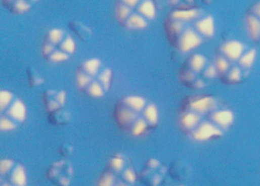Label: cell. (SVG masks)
Instances as JSON below:
<instances>
[{"instance_id":"7a4b0ae2","label":"cell","mask_w":260,"mask_h":186,"mask_svg":"<svg viewBox=\"0 0 260 186\" xmlns=\"http://www.w3.org/2000/svg\"><path fill=\"white\" fill-rule=\"evenodd\" d=\"M113 118L118 128L128 135L138 137L156 129L159 124L155 104L140 96H128L116 102Z\"/></svg>"},{"instance_id":"2e32d148","label":"cell","mask_w":260,"mask_h":186,"mask_svg":"<svg viewBox=\"0 0 260 186\" xmlns=\"http://www.w3.org/2000/svg\"><path fill=\"white\" fill-rule=\"evenodd\" d=\"M195 27H196V31L199 35L206 37H211L214 35V19L211 16H206L198 21Z\"/></svg>"},{"instance_id":"ba28073f","label":"cell","mask_w":260,"mask_h":186,"mask_svg":"<svg viewBox=\"0 0 260 186\" xmlns=\"http://www.w3.org/2000/svg\"><path fill=\"white\" fill-rule=\"evenodd\" d=\"M206 67L207 60L204 56L201 54L191 56L180 70V81L190 88H202L205 87V84L202 81L199 75H201L205 81L204 73Z\"/></svg>"},{"instance_id":"8fae6325","label":"cell","mask_w":260,"mask_h":186,"mask_svg":"<svg viewBox=\"0 0 260 186\" xmlns=\"http://www.w3.org/2000/svg\"><path fill=\"white\" fill-rule=\"evenodd\" d=\"M48 178L57 186H69L73 175L70 163L59 161L54 163L48 172Z\"/></svg>"},{"instance_id":"d6986e66","label":"cell","mask_w":260,"mask_h":186,"mask_svg":"<svg viewBox=\"0 0 260 186\" xmlns=\"http://www.w3.org/2000/svg\"><path fill=\"white\" fill-rule=\"evenodd\" d=\"M256 57V51L255 50L251 49L247 52L243 54V55L239 59L240 66L243 69H249L253 66Z\"/></svg>"},{"instance_id":"603a6c76","label":"cell","mask_w":260,"mask_h":186,"mask_svg":"<svg viewBox=\"0 0 260 186\" xmlns=\"http://www.w3.org/2000/svg\"><path fill=\"white\" fill-rule=\"evenodd\" d=\"M172 6L177 7V10H190L189 4H192L194 0H169Z\"/></svg>"},{"instance_id":"e0dca14e","label":"cell","mask_w":260,"mask_h":186,"mask_svg":"<svg viewBox=\"0 0 260 186\" xmlns=\"http://www.w3.org/2000/svg\"><path fill=\"white\" fill-rule=\"evenodd\" d=\"M138 12L146 20L153 19L156 12L155 4L152 0H142L138 7Z\"/></svg>"},{"instance_id":"30bf717a","label":"cell","mask_w":260,"mask_h":186,"mask_svg":"<svg viewBox=\"0 0 260 186\" xmlns=\"http://www.w3.org/2000/svg\"><path fill=\"white\" fill-rule=\"evenodd\" d=\"M167 173V168L159 160L151 159L138 173V180L146 186H159Z\"/></svg>"},{"instance_id":"ffe728a7","label":"cell","mask_w":260,"mask_h":186,"mask_svg":"<svg viewBox=\"0 0 260 186\" xmlns=\"http://www.w3.org/2000/svg\"><path fill=\"white\" fill-rule=\"evenodd\" d=\"M27 78L30 87H35L43 84L44 79L36 69L29 67L26 70Z\"/></svg>"},{"instance_id":"5b68a950","label":"cell","mask_w":260,"mask_h":186,"mask_svg":"<svg viewBox=\"0 0 260 186\" xmlns=\"http://www.w3.org/2000/svg\"><path fill=\"white\" fill-rule=\"evenodd\" d=\"M75 51L73 38L60 28H51L44 36L40 55L45 61L60 63L67 61Z\"/></svg>"},{"instance_id":"3957f363","label":"cell","mask_w":260,"mask_h":186,"mask_svg":"<svg viewBox=\"0 0 260 186\" xmlns=\"http://www.w3.org/2000/svg\"><path fill=\"white\" fill-rule=\"evenodd\" d=\"M75 81L79 90L87 96L102 98L111 88L113 72L108 68L102 69L100 60L92 59L77 69Z\"/></svg>"},{"instance_id":"6da1fadb","label":"cell","mask_w":260,"mask_h":186,"mask_svg":"<svg viewBox=\"0 0 260 186\" xmlns=\"http://www.w3.org/2000/svg\"><path fill=\"white\" fill-rule=\"evenodd\" d=\"M233 122L232 112L219 109L217 101L211 96L187 98L181 105L178 117L181 131L198 142L222 137Z\"/></svg>"},{"instance_id":"4fadbf2b","label":"cell","mask_w":260,"mask_h":186,"mask_svg":"<svg viewBox=\"0 0 260 186\" xmlns=\"http://www.w3.org/2000/svg\"><path fill=\"white\" fill-rule=\"evenodd\" d=\"M40 0H1V4L6 10L15 15L22 16L31 12Z\"/></svg>"},{"instance_id":"8992f818","label":"cell","mask_w":260,"mask_h":186,"mask_svg":"<svg viewBox=\"0 0 260 186\" xmlns=\"http://www.w3.org/2000/svg\"><path fill=\"white\" fill-rule=\"evenodd\" d=\"M25 103L13 91L0 90V130L7 131L20 126L26 119Z\"/></svg>"},{"instance_id":"484cf974","label":"cell","mask_w":260,"mask_h":186,"mask_svg":"<svg viewBox=\"0 0 260 186\" xmlns=\"http://www.w3.org/2000/svg\"><path fill=\"white\" fill-rule=\"evenodd\" d=\"M157 1H158V2L162 3L163 1H164V0H157ZM168 1H169V0H168Z\"/></svg>"},{"instance_id":"cb8c5ba5","label":"cell","mask_w":260,"mask_h":186,"mask_svg":"<svg viewBox=\"0 0 260 186\" xmlns=\"http://www.w3.org/2000/svg\"><path fill=\"white\" fill-rule=\"evenodd\" d=\"M119 2L122 3L126 7H129L132 10H135L140 5L142 0H118Z\"/></svg>"},{"instance_id":"ac0fdd59","label":"cell","mask_w":260,"mask_h":186,"mask_svg":"<svg viewBox=\"0 0 260 186\" xmlns=\"http://www.w3.org/2000/svg\"><path fill=\"white\" fill-rule=\"evenodd\" d=\"M199 16V12L194 9L190 10H175L170 14V17L183 22H190Z\"/></svg>"},{"instance_id":"52a82bcc","label":"cell","mask_w":260,"mask_h":186,"mask_svg":"<svg viewBox=\"0 0 260 186\" xmlns=\"http://www.w3.org/2000/svg\"><path fill=\"white\" fill-rule=\"evenodd\" d=\"M185 22L169 17L166 22V33L170 43L183 52H190L202 43L197 31L186 28Z\"/></svg>"},{"instance_id":"9c48e42d","label":"cell","mask_w":260,"mask_h":186,"mask_svg":"<svg viewBox=\"0 0 260 186\" xmlns=\"http://www.w3.org/2000/svg\"><path fill=\"white\" fill-rule=\"evenodd\" d=\"M24 168L13 160L0 161V186H25Z\"/></svg>"},{"instance_id":"7c38bea8","label":"cell","mask_w":260,"mask_h":186,"mask_svg":"<svg viewBox=\"0 0 260 186\" xmlns=\"http://www.w3.org/2000/svg\"><path fill=\"white\" fill-rule=\"evenodd\" d=\"M66 102V93L63 90H48L44 93V106L48 115L65 110Z\"/></svg>"},{"instance_id":"d4e9b609","label":"cell","mask_w":260,"mask_h":186,"mask_svg":"<svg viewBox=\"0 0 260 186\" xmlns=\"http://www.w3.org/2000/svg\"><path fill=\"white\" fill-rule=\"evenodd\" d=\"M252 15L260 19V1L255 4L252 9Z\"/></svg>"},{"instance_id":"7402d4cb","label":"cell","mask_w":260,"mask_h":186,"mask_svg":"<svg viewBox=\"0 0 260 186\" xmlns=\"http://www.w3.org/2000/svg\"><path fill=\"white\" fill-rule=\"evenodd\" d=\"M243 78L241 69L237 66L230 69L229 72L227 74V80L231 84H237L240 82Z\"/></svg>"},{"instance_id":"277c9868","label":"cell","mask_w":260,"mask_h":186,"mask_svg":"<svg viewBox=\"0 0 260 186\" xmlns=\"http://www.w3.org/2000/svg\"><path fill=\"white\" fill-rule=\"evenodd\" d=\"M138 172L127 156L116 154L109 160L100 174L96 186H134Z\"/></svg>"},{"instance_id":"44dd1931","label":"cell","mask_w":260,"mask_h":186,"mask_svg":"<svg viewBox=\"0 0 260 186\" xmlns=\"http://www.w3.org/2000/svg\"><path fill=\"white\" fill-rule=\"evenodd\" d=\"M214 66L217 70L218 75H227L231 69L229 62L223 56H218L216 57Z\"/></svg>"},{"instance_id":"5bb4252c","label":"cell","mask_w":260,"mask_h":186,"mask_svg":"<svg viewBox=\"0 0 260 186\" xmlns=\"http://www.w3.org/2000/svg\"><path fill=\"white\" fill-rule=\"evenodd\" d=\"M244 46L241 42L237 40H230L225 42L221 46V51L227 60L231 61L239 60L243 54Z\"/></svg>"},{"instance_id":"9a60e30c","label":"cell","mask_w":260,"mask_h":186,"mask_svg":"<svg viewBox=\"0 0 260 186\" xmlns=\"http://www.w3.org/2000/svg\"><path fill=\"white\" fill-rule=\"evenodd\" d=\"M245 25L248 37L252 41L260 40V19L252 14L248 15L245 17Z\"/></svg>"}]
</instances>
